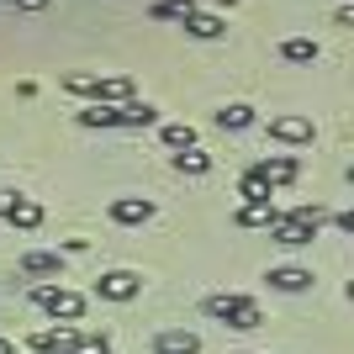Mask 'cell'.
Returning <instances> with one entry per match:
<instances>
[{"label": "cell", "instance_id": "2", "mask_svg": "<svg viewBox=\"0 0 354 354\" xmlns=\"http://www.w3.org/2000/svg\"><path fill=\"white\" fill-rule=\"evenodd\" d=\"M201 312H207V317H217L222 328H238V333H249V328L265 323L254 296H207V301H201Z\"/></svg>", "mask_w": 354, "mask_h": 354}, {"label": "cell", "instance_id": "21", "mask_svg": "<svg viewBox=\"0 0 354 354\" xmlns=\"http://www.w3.org/2000/svg\"><path fill=\"white\" fill-rule=\"evenodd\" d=\"M80 127H117V106H85V111H74Z\"/></svg>", "mask_w": 354, "mask_h": 354}, {"label": "cell", "instance_id": "12", "mask_svg": "<svg viewBox=\"0 0 354 354\" xmlns=\"http://www.w3.org/2000/svg\"><path fill=\"white\" fill-rule=\"evenodd\" d=\"M21 275L53 281V275H64V254H48V249H32V254H21Z\"/></svg>", "mask_w": 354, "mask_h": 354}, {"label": "cell", "instance_id": "8", "mask_svg": "<svg viewBox=\"0 0 354 354\" xmlns=\"http://www.w3.org/2000/svg\"><path fill=\"white\" fill-rule=\"evenodd\" d=\"M270 238H275V243H281V249H307L312 238H317V227H307V222H296V217H275L270 222Z\"/></svg>", "mask_w": 354, "mask_h": 354}, {"label": "cell", "instance_id": "22", "mask_svg": "<svg viewBox=\"0 0 354 354\" xmlns=\"http://www.w3.org/2000/svg\"><path fill=\"white\" fill-rule=\"evenodd\" d=\"M238 196H243V207H270V196H275V191L259 185L254 175H243V180H238Z\"/></svg>", "mask_w": 354, "mask_h": 354}, {"label": "cell", "instance_id": "4", "mask_svg": "<svg viewBox=\"0 0 354 354\" xmlns=\"http://www.w3.org/2000/svg\"><path fill=\"white\" fill-rule=\"evenodd\" d=\"M243 175H254L259 185H270V191H275V185H291V180L301 175V164H296L291 153H270V159H254Z\"/></svg>", "mask_w": 354, "mask_h": 354}, {"label": "cell", "instance_id": "20", "mask_svg": "<svg viewBox=\"0 0 354 354\" xmlns=\"http://www.w3.org/2000/svg\"><path fill=\"white\" fill-rule=\"evenodd\" d=\"M275 217H281V212H275V201H270V207H238V212H233L238 227H270Z\"/></svg>", "mask_w": 354, "mask_h": 354}, {"label": "cell", "instance_id": "14", "mask_svg": "<svg viewBox=\"0 0 354 354\" xmlns=\"http://www.w3.org/2000/svg\"><path fill=\"white\" fill-rule=\"evenodd\" d=\"M117 127H159V106H148V101L117 106Z\"/></svg>", "mask_w": 354, "mask_h": 354}, {"label": "cell", "instance_id": "11", "mask_svg": "<svg viewBox=\"0 0 354 354\" xmlns=\"http://www.w3.org/2000/svg\"><path fill=\"white\" fill-rule=\"evenodd\" d=\"M180 27L191 32V37H201V43H212V37H227V16H217V11H191Z\"/></svg>", "mask_w": 354, "mask_h": 354}, {"label": "cell", "instance_id": "16", "mask_svg": "<svg viewBox=\"0 0 354 354\" xmlns=\"http://www.w3.org/2000/svg\"><path fill=\"white\" fill-rule=\"evenodd\" d=\"M281 59L286 64H317V59H323V48L312 43V37H286V43H281Z\"/></svg>", "mask_w": 354, "mask_h": 354}, {"label": "cell", "instance_id": "25", "mask_svg": "<svg viewBox=\"0 0 354 354\" xmlns=\"http://www.w3.org/2000/svg\"><path fill=\"white\" fill-rule=\"evenodd\" d=\"M16 11H27V16H37V11H48V0H11Z\"/></svg>", "mask_w": 354, "mask_h": 354}, {"label": "cell", "instance_id": "19", "mask_svg": "<svg viewBox=\"0 0 354 354\" xmlns=\"http://www.w3.org/2000/svg\"><path fill=\"white\" fill-rule=\"evenodd\" d=\"M191 11H196V0H153V6H148L153 21H185Z\"/></svg>", "mask_w": 354, "mask_h": 354}, {"label": "cell", "instance_id": "5", "mask_svg": "<svg viewBox=\"0 0 354 354\" xmlns=\"http://www.w3.org/2000/svg\"><path fill=\"white\" fill-rule=\"evenodd\" d=\"M0 217L11 222V227H21V233L43 227V207H37L32 196H16V191H0Z\"/></svg>", "mask_w": 354, "mask_h": 354}, {"label": "cell", "instance_id": "15", "mask_svg": "<svg viewBox=\"0 0 354 354\" xmlns=\"http://www.w3.org/2000/svg\"><path fill=\"white\" fill-rule=\"evenodd\" d=\"M175 175H185V180L212 175V153H207V148H185V153H175Z\"/></svg>", "mask_w": 354, "mask_h": 354}, {"label": "cell", "instance_id": "9", "mask_svg": "<svg viewBox=\"0 0 354 354\" xmlns=\"http://www.w3.org/2000/svg\"><path fill=\"white\" fill-rule=\"evenodd\" d=\"M153 354H201V333H191V328H164V333H153Z\"/></svg>", "mask_w": 354, "mask_h": 354}, {"label": "cell", "instance_id": "18", "mask_svg": "<svg viewBox=\"0 0 354 354\" xmlns=\"http://www.w3.org/2000/svg\"><path fill=\"white\" fill-rule=\"evenodd\" d=\"M159 138H164V148H175V153L196 148V127H191V122H164V127H159Z\"/></svg>", "mask_w": 354, "mask_h": 354}, {"label": "cell", "instance_id": "6", "mask_svg": "<svg viewBox=\"0 0 354 354\" xmlns=\"http://www.w3.org/2000/svg\"><path fill=\"white\" fill-rule=\"evenodd\" d=\"M138 291H143V275H133V270H106L101 281H95L101 301H133Z\"/></svg>", "mask_w": 354, "mask_h": 354}, {"label": "cell", "instance_id": "17", "mask_svg": "<svg viewBox=\"0 0 354 354\" xmlns=\"http://www.w3.org/2000/svg\"><path fill=\"white\" fill-rule=\"evenodd\" d=\"M217 127H222V133H243V127H254V106H243V101L222 106V111H217Z\"/></svg>", "mask_w": 354, "mask_h": 354}, {"label": "cell", "instance_id": "3", "mask_svg": "<svg viewBox=\"0 0 354 354\" xmlns=\"http://www.w3.org/2000/svg\"><path fill=\"white\" fill-rule=\"evenodd\" d=\"M32 301H37L53 323H80V317H85V296L69 291V286H32Z\"/></svg>", "mask_w": 354, "mask_h": 354}, {"label": "cell", "instance_id": "1", "mask_svg": "<svg viewBox=\"0 0 354 354\" xmlns=\"http://www.w3.org/2000/svg\"><path fill=\"white\" fill-rule=\"evenodd\" d=\"M64 90H69V95H90L95 106H127V101H138L127 74H64Z\"/></svg>", "mask_w": 354, "mask_h": 354}, {"label": "cell", "instance_id": "24", "mask_svg": "<svg viewBox=\"0 0 354 354\" xmlns=\"http://www.w3.org/2000/svg\"><path fill=\"white\" fill-rule=\"evenodd\" d=\"M74 354H111V344H106V333H80Z\"/></svg>", "mask_w": 354, "mask_h": 354}, {"label": "cell", "instance_id": "10", "mask_svg": "<svg viewBox=\"0 0 354 354\" xmlns=\"http://www.w3.org/2000/svg\"><path fill=\"white\" fill-rule=\"evenodd\" d=\"M153 217V201L148 196H117L111 201V222H122V227H138V222Z\"/></svg>", "mask_w": 354, "mask_h": 354}, {"label": "cell", "instance_id": "7", "mask_svg": "<svg viewBox=\"0 0 354 354\" xmlns=\"http://www.w3.org/2000/svg\"><path fill=\"white\" fill-rule=\"evenodd\" d=\"M270 138H281V143H291V148L312 143V117H301V111H281V117H270Z\"/></svg>", "mask_w": 354, "mask_h": 354}, {"label": "cell", "instance_id": "13", "mask_svg": "<svg viewBox=\"0 0 354 354\" xmlns=\"http://www.w3.org/2000/svg\"><path fill=\"white\" fill-rule=\"evenodd\" d=\"M265 281L275 286V291H291V296H296V291H312V270H301V265H275Z\"/></svg>", "mask_w": 354, "mask_h": 354}, {"label": "cell", "instance_id": "26", "mask_svg": "<svg viewBox=\"0 0 354 354\" xmlns=\"http://www.w3.org/2000/svg\"><path fill=\"white\" fill-rule=\"evenodd\" d=\"M0 354H16V344H11V339H0Z\"/></svg>", "mask_w": 354, "mask_h": 354}, {"label": "cell", "instance_id": "23", "mask_svg": "<svg viewBox=\"0 0 354 354\" xmlns=\"http://www.w3.org/2000/svg\"><path fill=\"white\" fill-rule=\"evenodd\" d=\"M286 217H296V222H307V227H323V222H328V212L317 207V201H301V207H291V212H286Z\"/></svg>", "mask_w": 354, "mask_h": 354}]
</instances>
